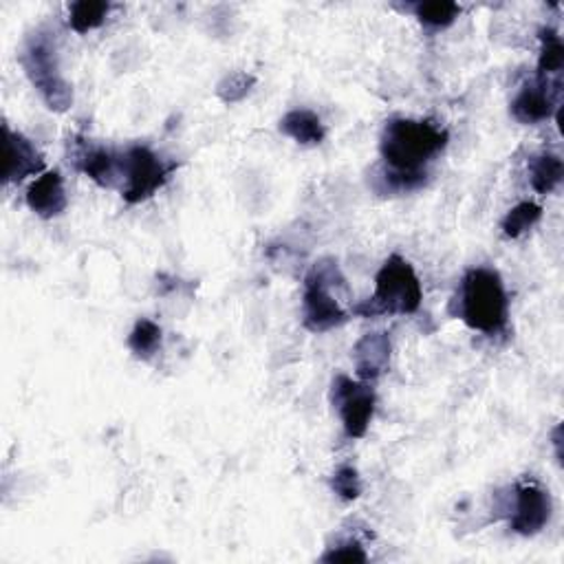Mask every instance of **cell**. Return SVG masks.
<instances>
[{
  "label": "cell",
  "instance_id": "cell-23",
  "mask_svg": "<svg viewBox=\"0 0 564 564\" xmlns=\"http://www.w3.org/2000/svg\"><path fill=\"white\" fill-rule=\"evenodd\" d=\"M322 562H368V553L355 538H348L331 546L322 555Z\"/></svg>",
  "mask_w": 564,
  "mask_h": 564
},
{
  "label": "cell",
  "instance_id": "cell-15",
  "mask_svg": "<svg viewBox=\"0 0 564 564\" xmlns=\"http://www.w3.org/2000/svg\"><path fill=\"white\" fill-rule=\"evenodd\" d=\"M564 163L553 152H540L529 159V181L538 195H551L562 183Z\"/></svg>",
  "mask_w": 564,
  "mask_h": 564
},
{
  "label": "cell",
  "instance_id": "cell-6",
  "mask_svg": "<svg viewBox=\"0 0 564 564\" xmlns=\"http://www.w3.org/2000/svg\"><path fill=\"white\" fill-rule=\"evenodd\" d=\"M176 170L174 161L161 159L148 146L135 143L119 152V179H124L122 197L126 204L137 206L150 199L159 187H163L170 174Z\"/></svg>",
  "mask_w": 564,
  "mask_h": 564
},
{
  "label": "cell",
  "instance_id": "cell-1",
  "mask_svg": "<svg viewBox=\"0 0 564 564\" xmlns=\"http://www.w3.org/2000/svg\"><path fill=\"white\" fill-rule=\"evenodd\" d=\"M448 130L430 119L393 117L380 139L382 163L372 187L382 195H404L426 185V165L448 146Z\"/></svg>",
  "mask_w": 564,
  "mask_h": 564
},
{
  "label": "cell",
  "instance_id": "cell-18",
  "mask_svg": "<svg viewBox=\"0 0 564 564\" xmlns=\"http://www.w3.org/2000/svg\"><path fill=\"white\" fill-rule=\"evenodd\" d=\"M540 58H538V80H551L553 76L560 78L562 67H564V45L557 36V32H553L551 27H544L540 32Z\"/></svg>",
  "mask_w": 564,
  "mask_h": 564
},
{
  "label": "cell",
  "instance_id": "cell-9",
  "mask_svg": "<svg viewBox=\"0 0 564 564\" xmlns=\"http://www.w3.org/2000/svg\"><path fill=\"white\" fill-rule=\"evenodd\" d=\"M560 87L555 80H533L527 82L511 102V115L520 124H538L549 119L553 113H560Z\"/></svg>",
  "mask_w": 564,
  "mask_h": 564
},
{
  "label": "cell",
  "instance_id": "cell-21",
  "mask_svg": "<svg viewBox=\"0 0 564 564\" xmlns=\"http://www.w3.org/2000/svg\"><path fill=\"white\" fill-rule=\"evenodd\" d=\"M256 84V78L245 73V71H239V73H232V76H226L219 87H217V95L226 102V104H234V102H241Z\"/></svg>",
  "mask_w": 564,
  "mask_h": 564
},
{
  "label": "cell",
  "instance_id": "cell-22",
  "mask_svg": "<svg viewBox=\"0 0 564 564\" xmlns=\"http://www.w3.org/2000/svg\"><path fill=\"white\" fill-rule=\"evenodd\" d=\"M333 492L344 500H357L361 496V479L353 465H339L331 476Z\"/></svg>",
  "mask_w": 564,
  "mask_h": 564
},
{
  "label": "cell",
  "instance_id": "cell-20",
  "mask_svg": "<svg viewBox=\"0 0 564 564\" xmlns=\"http://www.w3.org/2000/svg\"><path fill=\"white\" fill-rule=\"evenodd\" d=\"M461 14V5L457 3H441V0H433V3H419L415 5V16L419 23L428 30H446L450 27Z\"/></svg>",
  "mask_w": 564,
  "mask_h": 564
},
{
  "label": "cell",
  "instance_id": "cell-17",
  "mask_svg": "<svg viewBox=\"0 0 564 564\" xmlns=\"http://www.w3.org/2000/svg\"><path fill=\"white\" fill-rule=\"evenodd\" d=\"M113 5L104 0H80L69 8V25L76 34H89L104 25Z\"/></svg>",
  "mask_w": 564,
  "mask_h": 564
},
{
  "label": "cell",
  "instance_id": "cell-19",
  "mask_svg": "<svg viewBox=\"0 0 564 564\" xmlns=\"http://www.w3.org/2000/svg\"><path fill=\"white\" fill-rule=\"evenodd\" d=\"M542 219V208L533 202H522L518 204L516 208H511L503 223H500V230L507 239H520L522 234H527L538 221Z\"/></svg>",
  "mask_w": 564,
  "mask_h": 564
},
{
  "label": "cell",
  "instance_id": "cell-11",
  "mask_svg": "<svg viewBox=\"0 0 564 564\" xmlns=\"http://www.w3.org/2000/svg\"><path fill=\"white\" fill-rule=\"evenodd\" d=\"M391 353L393 344L389 333L372 331L361 335L353 346V364L357 378L368 384L380 380L391 366Z\"/></svg>",
  "mask_w": 564,
  "mask_h": 564
},
{
  "label": "cell",
  "instance_id": "cell-10",
  "mask_svg": "<svg viewBox=\"0 0 564 564\" xmlns=\"http://www.w3.org/2000/svg\"><path fill=\"white\" fill-rule=\"evenodd\" d=\"M5 135V172L3 181L10 183H21L32 174L45 172V157L43 152L34 146L32 139H27L23 133L12 130L8 124L3 126Z\"/></svg>",
  "mask_w": 564,
  "mask_h": 564
},
{
  "label": "cell",
  "instance_id": "cell-2",
  "mask_svg": "<svg viewBox=\"0 0 564 564\" xmlns=\"http://www.w3.org/2000/svg\"><path fill=\"white\" fill-rule=\"evenodd\" d=\"M457 318H461L472 331L485 335H498L507 329L509 298L505 283L496 269L472 267L461 278V287L454 298Z\"/></svg>",
  "mask_w": 564,
  "mask_h": 564
},
{
  "label": "cell",
  "instance_id": "cell-8",
  "mask_svg": "<svg viewBox=\"0 0 564 564\" xmlns=\"http://www.w3.org/2000/svg\"><path fill=\"white\" fill-rule=\"evenodd\" d=\"M551 520V496L533 479L514 487V507L509 509V527L520 536L540 533Z\"/></svg>",
  "mask_w": 564,
  "mask_h": 564
},
{
  "label": "cell",
  "instance_id": "cell-4",
  "mask_svg": "<svg viewBox=\"0 0 564 564\" xmlns=\"http://www.w3.org/2000/svg\"><path fill=\"white\" fill-rule=\"evenodd\" d=\"M348 293L346 278L342 276L337 263L333 258H322L315 263L304 278L302 293V324L311 333H324L335 326H342L348 320L339 296Z\"/></svg>",
  "mask_w": 564,
  "mask_h": 564
},
{
  "label": "cell",
  "instance_id": "cell-7",
  "mask_svg": "<svg viewBox=\"0 0 564 564\" xmlns=\"http://www.w3.org/2000/svg\"><path fill=\"white\" fill-rule=\"evenodd\" d=\"M331 404L339 413L346 437L361 439L375 415V391L368 382H355L346 375H337L331 387Z\"/></svg>",
  "mask_w": 564,
  "mask_h": 564
},
{
  "label": "cell",
  "instance_id": "cell-13",
  "mask_svg": "<svg viewBox=\"0 0 564 564\" xmlns=\"http://www.w3.org/2000/svg\"><path fill=\"white\" fill-rule=\"evenodd\" d=\"M76 165L102 187H113L119 181V152L104 146L80 143L76 150Z\"/></svg>",
  "mask_w": 564,
  "mask_h": 564
},
{
  "label": "cell",
  "instance_id": "cell-14",
  "mask_svg": "<svg viewBox=\"0 0 564 564\" xmlns=\"http://www.w3.org/2000/svg\"><path fill=\"white\" fill-rule=\"evenodd\" d=\"M280 133L300 146H320L326 137L322 119L309 108H293L280 119Z\"/></svg>",
  "mask_w": 564,
  "mask_h": 564
},
{
  "label": "cell",
  "instance_id": "cell-16",
  "mask_svg": "<svg viewBox=\"0 0 564 564\" xmlns=\"http://www.w3.org/2000/svg\"><path fill=\"white\" fill-rule=\"evenodd\" d=\"M161 344H163V331L154 320L141 318L135 322L128 335V348L137 359L154 357L161 350Z\"/></svg>",
  "mask_w": 564,
  "mask_h": 564
},
{
  "label": "cell",
  "instance_id": "cell-12",
  "mask_svg": "<svg viewBox=\"0 0 564 564\" xmlns=\"http://www.w3.org/2000/svg\"><path fill=\"white\" fill-rule=\"evenodd\" d=\"M67 193L65 181L58 170L43 172L27 191V206L32 212H36L41 219H54L60 217L67 210Z\"/></svg>",
  "mask_w": 564,
  "mask_h": 564
},
{
  "label": "cell",
  "instance_id": "cell-5",
  "mask_svg": "<svg viewBox=\"0 0 564 564\" xmlns=\"http://www.w3.org/2000/svg\"><path fill=\"white\" fill-rule=\"evenodd\" d=\"M21 65L49 111L67 113L71 108L73 89L60 71L58 47L51 32L38 30L25 41Z\"/></svg>",
  "mask_w": 564,
  "mask_h": 564
},
{
  "label": "cell",
  "instance_id": "cell-3",
  "mask_svg": "<svg viewBox=\"0 0 564 564\" xmlns=\"http://www.w3.org/2000/svg\"><path fill=\"white\" fill-rule=\"evenodd\" d=\"M424 300V289L415 267L393 254L375 276V291L368 302L357 304L355 313L361 318L378 315H413L419 311Z\"/></svg>",
  "mask_w": 564,
  "mask_h": 564
}]
</instances>
